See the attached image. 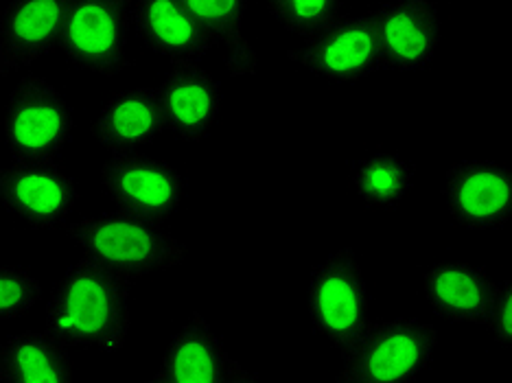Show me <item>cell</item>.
<instances>
[{
    "mask_svg": "<svg viewBox=\"0 0 512 383\" xmlns=\"http://www.w3.org/2000/svg\"><path fill=\"white\" fill-rule=\"evenodd\" d=\"M134 278L90 257L66 270L46 305V331L66 346L121 351L130 333Z\"/></svg>",
    "mask_w": 512,
    "mask_h": 383,
    "instance_id": "cell-1",
    "label": "cell"
},
{
    "mask_svg": "<svg viewBox=\"0 0 512 383\" xmlns=\"http://www.w3.org/2000/svg\"><path fill=\"white\" fill-rule=\"evenodd\" d=\"M66 235L84 257L130 278L173 270L186 259L184 241L158 222L123 211L81 219L66 228Z\"/></svg>",
    "mask_w": 512,
    "mask_h": 383,
    "instance_id": "cell-2",
    "label": "cell"
},
{
    "mask_svg": "<svg viewBox=\"0 0 512 383\" xmlns=\"http://www.w3.org/2000/svg\"><path fill=\"white\" fill-rule=\"evenodd\" d=\"M438 333L432 324L399 318L368 322L342 355L335 383H410L432 366Z\"/></svg>",
    "mask_w": 512,
    "mask_h": 383,
    "instance_id": "cell-3",
    "label": "cell"
},
{
    "mask_svg": "<svg viewBox=\"0 0 512 383\" xmlns=\"http://www.w3.org/2000/svg\"><path fill=\"white\" fill-rule=\"evenodd\" d=\"M73 132L75 114L62 92L40 75L22 77L3 116L5 145L14 162H55Z\"/></svg>",
    "mask_w": 512,
    "mask_h": 383,
    "instance_id": "cell-4",
    "label": "cell"
},
{
    "mask_svg": "<svg viewBox=\"0 0 512 383\" xmlns=\"http://www.w3.org/2000/svg\"><path fill=\"white\" fill-rule=\"evenodd\" d=\"M368 289L357 252L346 246L329 254L309 276L311 327L344 353L368 324Z\"/></svg>",
    "mask_w": 512,
    "mask_h": 383,
    "instance_id": "cell-5",
    "label": "cell"
},
{
    "mask_svg": "<svg viewBox=\"0 0 512 383\" xmlns=\"http://www.w3.org/2000/svg\"><path fill=\"white\" fill-rule=\"evenodd\" d=\"M132 0H73L60 38L66 62L101 77H114L130 66L127 31Z\"/></svg>",
    "mask_w": 512,
    "mask_h": 383,
    "instance_id": "cell-6",
    "label": "cell"
},
{
    "mask_svg": "<svg viewBox=\"0 0 512 383\" xmlns=\"http://www.w3.org/2000/svg\"><path fill=\"white\" fill-rule=\"evenodd\" d=\"M79 187L57 162L0 167V206L31 230L62 228L75 213Z\"/></svg>",
    "mask_w": 512,
    "mask_h": 383,
    "instance_id": "cell-7",
    "label": "cell"
},
{
    "mask_svg": "<svg viewBox=\"0 0 512 383\" xmlns=\"http://www.w3.org/2000/svg\"><path fill=\"white\" fill-rule=\"evenodd\" d=\"M101 184L119 211L158 224L178 213L184 195L176 167L138 152L112 156L101 167Z\"/></svg>",
    "mask_w": 512,
    "mask_h": 383,
    "instance_id": "cell-8",
    "label": "cell"
},
{
    "mask_svg": "<svg viewBox=\"0 0 512 383\" xmlns=\"http://www.w3.org/2000/svg\"><path fill=\"white\" fill-rule=\"evenodd\" d=\"M305 40L300 64L333 84L362 81L386 68L372 14L337 16Z\"/></svg>",
    "mask_w": 512,
    "mask_h": 383,
    "instance_id": "cell-9",
    "label": "cell"
},
{
    "mask_svg": "<svg viewBox=\"0 0 512 383\" xmlns=\"http://www.w3.org/2000/svg\"><path fill=\"white\" fill-rule=\"evenodd\" d=\"M451 217L467 230H502L512 217V171L495 160H460L445 176Z\"/></svg>",
    "mask_w": 512,
    "mask_h": 383,
    "instance_id": "cell-10",
    "label": "cell"
},
{
    "mask_svg": "<svg viewBox=\"0 0 512 383\" xmlns=\"http://www.w3.org/2000/svg\"><path fill=\"white\" fill-rule=\"evenodd\" d=\"M370 14L377 27L383 66L397 73H418L434 62L442 25L432 0H390Z\"/></svg>",
    "mask_w": 512,
    "mask_h": 383,
    "instance_id": "cell-11",
    "label": "cell"
},
{
    "mask_svg": "<svg viewBox=\"0 0 512 383\" xmlns=\"http://www.w3.org/2000/svg\"><path fill=\"white\" fill-rule=\"evenodd\" d=\"M73 0H9L0 16V75L11 77L60 46Z\"/></svg>",
    "mask_w": 512,
    "mask_h": 383,
    "instance_id": "cell-12",
    "label": "cell"
},
{
    "mask_svg": "<svg viewBox=\"0 0 512 383\" xmlns=\"http://www.w3.org/2000/svg\"><path fill=\"white\" fill-rule=\"evenodd\" d=\"M254 375L243 370L211 331L193 313V320L173 335L158 373L149 383H250Z\"/></svg>",
    "mask_w": 512,
    "mask_h": 383,
    "instance_id": "cell-13",
    "label": "cell"
},
{
    "mask_svg": "<svg viewBox=\"0 0 512 383\" xmlns=\"http://www.w3.org/2000/svg\"><path fill=\"white\" fill-rule=\"evenodd\" d=\"M156 90L171 136L191 145L211 134L224 97L219 81L200 64H176Z\"/></svg>",
    "mask_w": 512,
    "mask_h": 383,
    "instance_id": "cell-14",
    "label": "cell"
},
{
    "mask_svg": "<svg viewBox=\"0 0 512 383\" xmlns=\"http://www.w3.org/2000/svg\"><path fill=\"white\" fill-rule=\"evenodd\" d=\"M132 29L151 53L176 64H200L213 44L182 0H132Z\"/></svg>",
    "mask_w": 512,
    "mask_h": 383,
    "instance_id": "cell-15",
    "label": "cell"
},
{
    "mask_svg": "<svg viewBox=\"0 0 512 383\" xmlns=\"http://www.w3.org/2000/svg\"><path fill=\"white\" fill-rule=\"evenodd\" d=\"M423 289L436 316L484 327L497 296V283L484 268L462 261L436 263L425 272Z\"/></svg>",
    "mask_w": 512,
    "mask_h": 383,
    "instance_id": "cell-16",
    "label": "cell"
},
{
    "mask_svg": "<svg viewBox=\"0 0 512 383\" xmlns=\"http://www.w3.org/2000/svg\"><path fill=\"white\" fill-rule=\"evenodd\" d=\"M165 132L158 90L127 88L112 95L92 123V136L112 156L130 154L151 145Z\"/></svg>",
    "mask_w": 512,
    "mask_h": 383,
    "instance_id": "cell-17",
    "label": "cell"
},
{
    "mask_svg": "<svg viewBox=\"0 0 512 383\" xmlns=\"http://www.w3.org/2000/svg\"><path fill=\"white\" fill-rule=\"evenodd\" d=\"M71 346L49 331H22L5 342L3 381L14 383H71Z\"/></svg>",
    "mask_w": 512,
    "mask_h": 383,
    "instance_id": "cell-18",
    "label": "cell"
},
{
    "mask_svg": "<svg viewBox=\"0 0 512 383\" xmlns=\"http://www.w3.org/2000/svg\"><path fill=\"white\" fill-rule=\"evenodd\" d=\"M414 187V169L399 154L377 152L359 162L353 173V189L372 211H392Z\"/></svg>",
    "mask_w": 512,
    "mask_h": 383,
    "instance_id": "cell-19",
    "label": "cell"
},
{
    "mask_svg": "<svg viewBox=\"0 0 512 383\" xmlns=\"http://www.w3.org/2000/svg\"><path fill=\"white\" fill-rule=\"evenodd\" d=\"M184 7L215 46H232L243 38L250 0H182Z\"/></svg>",
    "mask_w": 512,
    "mask_h": 383,
    "instance_id": "cell-20",
    "label": "cell"
},
{
    "mask_svg": "<svg viewBox=\"0 0 512 383\" xmlns=\"http://www.w3.org/2000/svg\"><path fill=\"white\" fill-rule=\"evenodd\" d=\"M263 5L287 31L309 38L340 16L344 0H263Z\"/></svg>",
    "mask_w": 512,
    "mask_h": 383,
    "instance_id": "cell-21",
    "label": "cell"
},
{
    "mask_svg": "<svg viewBox=\"0 0 512 383\" xmlns=\"http://www.w3.org/2000/svg\"><path fill=\"white\" fill-rule=\"evenodd\" d=\"M42 283L18 265H0V322L18 320L36 307Z\"/></svg>",
    "mask_w": 512,
    "mask_h": 383,
    "instance_id": "cell-22",
    "label": "cell"
},
{
    "mask_svg": "<svg viewBox=\"0 0 512 383\" xmlns=\"http://www.w3.org/2000/svg\"><path fill=\"white\" fill-rule=\"evenodd\" d=\"M484 327L499 346H510L512 340V281L497 285V296Z\"/></svg>",
    "mask_w": 512,
    "mask_h": 383,
    "instance_id": "cell-23",
    "label": "cell"
},
{
    "mask_svg": "<svg viewBox=\"0 0 512 383\" xmlns=\"http://www.w3.org/2000/svg\"><path fill=\"white\" fill-rule=\"evenodd\" d=\"M228 55H226V66L230 75H252L256 68V60H254V51L246 38H241L239 42H235L232 46H228Z\"/></svg>",
    "mask_w": 512,
    "mask_h": 383,
    "instance_id": "cell-24",
    "label": "cell"
},
{
    "mask_svg": "<svg viewBox=\"0 0 512 383\" xmlns=\"http://www.w3.org/2000/svg\"><path fill=\"white\" fill-rule=\"evenodd\" d=\"M3 366H5V342H0V381H3Z\"/></svg>",
    "mask_w": 512,
    "mask_h": 383,
    "instance_id": "cell-25",
    "label": "cell"
}]
</instances>
